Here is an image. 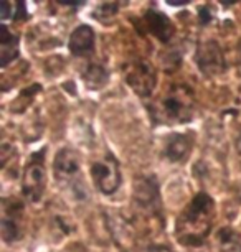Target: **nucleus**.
Here are the masks:
<instances>
[{
    "label": "nucleus",
    "mask_w": 241,
    "mask_h": 252,
    "mask_svg": "<svg viewBox=\"0 0 241 252\" xmlns=\"http://www.w3.org/2000/svg\"><path fill=\"white\" fill-rule=\"evenodd\" d=\"M215 220V203L207 193H198L177 220V239L183 246H200L210 234Z\"/></svg>",
    "instance_id": "nucleus-1"
},
{
    "label": "nucleus",
    "mask_w": 241,
    "mask_h": 252,
    "mask_svg": "<svg viewBox=\"0 0 241 252\" xmlns=\"http://www.w3.org/2000/svg\"><path fill=\"white\" fill-rule=\"evenodd\" d=\"M18 55V41L17 36H13L8 32L7 25L0 27V64L5 66L17 58Z\"/></svg>",
    "instance_id": "nucleus-11"
},
{
    "label": "nucleus",
    "mask_w": 241,
    "mask_h": 252,
    "mask_svg": "<svg viewBox=\"0 0 241 252\" xmlns=\"http://www.w3.org/2000/svg\"><path fill=\"white\" fill-rule=\"evenodd\" d=\"M144 22H145L147 30L152 33L154 36H157L160 41H164V43H165V41H169L170 38H172L173 25H172V22H170L169 18L164 15V13L149 10L144 15Z\"/></svg>",
    "instance_id": "nucleus-10"
},
{
    "label": "nucleus",
    "mask_w": 241,
    "mask_h": 252,
    "mask_svg": "<svg viewBox=\"0 0 241 252\" xmlns=\"http://www.w3.org/2000/svg\"><path fill=\"white\" fill-rule=\"evenodd\" d=\"M216 251L218 252H241V234L231 227H221L216 232Z\"/></svg>",
    "instance_id": "nucleus-12"
},
{
    "label": "nucleus",
    "mask_w": 241,
    "mask_h": 252,
    "mask_svg": "<svg viewBox=\"0 0 241 252\" xmlns=\"http://www.w3.org/2000/svg\"><path fill=\"white\" fill-rule=\"evenodd\" d=\"M190 140L185 135H173L170 142L167 144V150L165 154L172 161H180L183 158H187V155L190 154Z\"/></svg>",
    "instance_id": "nucleus-13"
},
{
    "label": "nucleus",
    "mask_w": 241,
    "mask_h": 252,
    "mask_svg": "<svg viewBox=\"0 0 241 252\" xmlns=\"http://www.w3.org/2000/svg\"><path fill=\"white\" fill-rule=\"evenodd\" d=\"M197 63L198 68L208 76L218 74L225 69L223 53L215 41H207V43L200 45L197 51Z\"/></svg>",
    "instance_id": "nucleus-8"
},
{
    "label": "nucleus",
    "mask_w": 241,
    "mask_h": 252,
    "mask_svg": "<svg viewBox=\"0 0 241 252\" xmlns=\"http://www.w3.org/2000/svg\"><path fill=\"white\" fill-rule=\"evenodd\" d=\"M159 116L164 117L167 122H185L190 121L195 111V94L188 86H172L164 97L157 102Z\"/></svg>",
    "instance_id": "nucleus-2"
},
{
    "label": "nucleus",
    "mask_w": 241,
    "mask_h": 252,
    "mask_svg": "<svg viewBox=\"0 0 241 252\" xmlns=\"http://www.w3.org/2000/svg\"><path fill=\"white\" fill-rule=\"evenodd\" d=\"M124 79L132 91L142 97L150 96L157 84V74H155L154 66L147 60L140 58L124 64Z\"/></svg>",
    "instance_id": "nucleus-3"
},
{
    "label": "nucleus",
    "mask_w": 241,
    "mask_h": 252,
    "mask_svg": "<svg viewBox=\"0 0 241 252\" xmlns=\"http://www.w3.org/2000/svg\"><path fill=\"white\" fill-rule=\"evenodd\" d=\"M69 51L74 56H88L94 50V32L89 25H79L68 41Z\"/></svg>",
    "instance_id": "nucleus-9"
},
{
    "label": "nucleus",
    "mask_w": 241,
    "mask_h": 252,
    "mask_svg": "<svg viewBox=\"0 0 241 252\" xmlns=\"http://www.w3.org/2000/svg\"><path fill=\"white\" fill-rule=\"evenodd\" d=\"M46 189V168L43 157L33 155L23 172L22 191L30 203L41 201Z\"/></svg>",
    "instance_id": "nucleus-4"
},
{
    "label": "nucleus",
    "mask_w": 241,
    "mask_h": 252,
    "mask_svg": "<svg viewBox=\"0 0 241 252\" xmlns=\"http://www.w3.org/2000/svg\"><path fill=\"white\" fill-rule=\"evenodd\" d=\"M155 252H169V251H164V249H160V251H155Z\"/></svg>",
    "instance_id": "nucleus-14"
},
{
    "label": "nucleus",
    "mask_w": 241,
    "mask_h": 252,
    "mask_svg": "<svg viewBox=\"0 0 241 252\" xmlns=\"http://www.w3.org/2000/svg\"><path fill=\"white\" fill-rule=\"evenodd\" d=\"M91 177L96 188L104 194L116 193L121 185V172L119 163L111 154L101 157L99 160L93 161L91 165Z\"/></svg>",
    "instance_id": "nucleus-5"
},
{
    "label": "nucleus",
    "mask_w": 241,
    "mask_h": 252,
    "mask_svg": "<svg viewBox=\"0 0 241 252\" xmlns=\"http://www.w3.org/2000/svg\"><path fill=\"white\" fill-rule=\"evenodd\" d=\"M53 170L58 182L63 185H69L71 188L81 187V183H78V180L81 182V158L76 150L68 147L61 149L55 157Z\"/></svg>",
    "instance_id": "nucleus-6"
},
{
    "label": "nucleus",
    "mask_w": 241,
    "mask_h": 252,
    "mask_svg": "<svg viewBox=\"0 0 241 252\" xmlns=\"http://www.w3.org/2000/svg\"><path fill=\"white\" fill-rule=\"evenodd\" d=\"M23 204L17 199H3V216H2V236L3 241L13 242L22 236Z\"/></svg>",
    "instance_id": "nucleus-7"
}]
</instances>
